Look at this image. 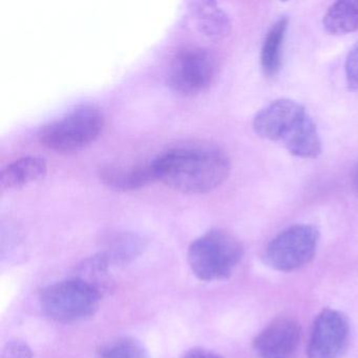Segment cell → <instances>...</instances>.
<instances>
[{
    "instance_id": "obj_1",
    "label": "cell",
    "mask_w": 358,
    "mask_h": 358,
    "mask_svg": "<svg viewBox=\"0 0 358 358\" xmlns=\"http://www.w3.org/2000/svg\"><path fill=\"white\" fill-rule=\"evenodd\" d=\"M157 180L186 194H205L229 177V157L211 144L176 148L154 160Z\"/></svg>"
},
{
    "instance_id": "obj_2",
    "label": "cell",
    "mask_w": 358,
    "mask_h": 358,
    "mask_svg": "<svg viewBox=\"0 0 358 358\" xmlns=\"http://www.w3.org/2000/svg\"><path fill=\"white\" fill-rule=\"evenodd\" d=\"M255 134L278 142L293 156L315 159L322 154L317 127L306 108L291 99H278L259 110L253 119Z\"/></svg>"
},
{
    "instance_id": "obj_3",
    "label": "cell",
    "mask_w": 358,
    "mask_h": 358,
    "mask_svg": "<svg viewBox=\"0 0 358 358\" xmlns=\"http://www.w3.org/2000/svg\"><path fill=\"white\" fill-rule=\"evenodd\" d=\"M244 255L241 241L224 229L209 230L190 244L187 262L201 280H226L234 273Z\"/></svg>"
},
{
    "instance_id": "obj_4",
    "label": "cell",
    "mask_w": 358,
    "mask_h": 358,
    "mask_svg": "<svg viewBox=\"0 0 358 358\" xmlns=\"http://www.w3.org/2000/svg\"><path fill=\"white\" fill-rule=\"evenodd\" d=\"M103 113L94 104H80L39 129L37 137L45 148L58 152H75L90 145L103 131Z\"/></svg>"
},
{
    "instance_id": "obj_5",
    "label": "cell",
    "mask_w": 358,
    "mask_h": 358,
    "mask_svg": "<svg viewBox=\"0 0 358 358\" xmlns=\"http://www.w3.org/2000/svg\"><path fill=\"white\" fill-rule=\"evenodd\" d=\"M103 295L76 276L45 287L41 293L43 313L54 322L72 324L92 317Z\"/></svg>"
},
{
    "instance_id": "obj_6",
    "label": "cell",
    "mask_w": 358,
    "mask_h": 358,
    "mask_svg": "<svg viewBox=\"0 0 358 358\" xmlns=\"http://www.w3.org/2000/svg\"><path fill=\"white\" fill-rule=\"evenodd\" d=\"M320 231L313 225L291 226L268 245L265 262L272 269L291 272L309 264L315 257Z\"/></svg>"
},
{
    "instance_id": "obj_7",
    "label": "cell",
    "mask_w": 358,
    "mask_h": 358,
    "mask_svg": "<svg viewBox=\"0 0 358 358\" xmlns=\"http://www.w3.org/2000/svg\"><path fill=\"white\" fill-rule=\"evenodd\" d=\"M217 73L215 55L206 48L186 47L171 59L169 85L182 95L194 96L210 87Z\"/></svg>"
},
{
    "instance_id": "obj_8",
    "label": "cell",
    "mask_w": 358,
    "mask_h": 358,
    "mask_svg": "<svg viewBox=\"0 0 358 358\" xmlns=\"http://www.w3.org/2000/svg\"><path fill=\"white\" fill-rule=\"evenodd\" d=\"M351 338L349 318L334 309L318 314L308 343L309 358H341L347 351Z\"/></svg>"
},
{
    "instance_id": "obj_9",
    "label": "cell",
    "mask_w": 358,
    "mask_h": 358,
    "mask_svg": "<svg viewBox=\"0 0 358 358\" xmlns=\"http://www.w3.org/2000/svg\"><path fill=\"white\" fill-rule=\"evenodd\" d=\"M301 339V326L291 318H280L266 327L253 341L257 358H292Z\"/></svg>"
},
{
    "instance_id": "obj_10",
    "label": "cell",
    "mask_w": 358,
    "mask_h": 358,
    "mask_svg": "<svg viewBox=\"0 0 358 358\" xmlns=\"http://www.w3.org/2000/svg\"><path fill=\"white\" fill-rule=\"evenodd\" d=\"M99 178L106 186L119 192L137 190L157 180L154 161L129 165H102Z\"/></svg>"
},
{
    "instance_id": "obj_11",
    "label": "cell",
    "mask_w": 358,
    "mask_h": 358,
    "mask_svg": "<svg viewBox=\"0 0 358 358\" xmlns=\"http://www.w3.org/2000/svg\"><path fill=\"white\" fill-rule=\"evenodd\" d=\"M190 15L198 30L208 38H225L231 31L228 14L213 0H194L188 5Z\"/></svg>"
},
{
    "instance_id": "obj_12",
    "label": "cell",
    "mask_w": 358,
    "mask_h": 358,
    "mask_svg": "<svg viewBox=\"0 0 358 358\" xmlns=\"http://www.w3.org/2000/svg\"><path fill=\"white\" fill-rule=\"evenodd\" d=\"M146 241L131 231L113 232L104 238L99 255L108 265L129 264L142 255Z\"/></svg>"
},
{
    "instance_id": "obj_13",
    "label": "cell",
    "mask_w": 358,
    "mask_h": 358,
    "mask_svg": "<svg viewBox=\"0 0 358 358\" xmlns=\"http://www.w3.org/2000/svg\"><path fill=\"white\" fill-rule=\"evenodd\" d=\"M48 171L45 159L27 156L17 159L3 169L0 173L1 190L20 189L43 179Z\"/></svg>"
},
{
    "instance_id": "obj_14",
    "label": "cell",
    "mask_w": 358,
    "mask_h": 358,
    "mask_svg": "<svg viewBox=\"0 0 358 358\" xmlns=\"http://www.w3.org/2000/svg\"><path fill=\"white\" fill-rule=\"evenodd\" d=\"M288 20L280 18L266 35L261 52V66L267 76L273 77L282 68V47L286 38Z\"/></svg>"
},
{
    "instance_id": "obj_15",
    "label": "cell",
    "mask_w": 358,
    "mask_h": 358,
    "mask_svg": "<svg viewBox=\"0 0 358 358\" xmlns=\"http://www.w3.org/2000/svg\"><path fill=\"white\" fill-rule=\"evenodd\" d=\"M327 32L345 35L358 30V0H343L333 3L322 18Z\"/></svg>"
},
{
    "instance_id": "obj_16",
    "label": "cell",
    "mask_w": 358,
    "mask_h": 358,
    "mask_svg": "<svg viewBox=\"0 0 358 358\" xmlns=\"http://www.w3.org/2000/svg\"><path fill=\"white\" fill-rule=\"evenodd\" d=\"M108 269H110V265L98 253V255L85 259L79 266L77 273L74 276L85 280V282L91 285L93 288L104 295L110 290V285H112Z\"/></svg>"
},
{
    "instance_id": "obj_17",
    "label": "cell",
    "mask_w": 358,
    "mask_h": 358,
    "mask_svg": "<svg viewBox=\"0 0 358 358\" xmlns=\"http://www.w3.org/2000/svg\"><path fill=\"white\" fill-rule=\"evenodd\" d=\"M98 358H150L141 343L133 337H118L98 349Z\"/></svg>"
},
{
    "instance_id": "obj_18",
    "label": "cell",
    "mask_w": 358,
    "mask_h": 358,
    "mask_svg": "<svg viewBox=\"0 0 358 358\" xmlns=\"http://www.w3.org/2000/svg\"><path fill=\"white\" fill-rule=\"evenodd\" d=\"M345 74L348 87L358 92V41L352 45L345 58Z\"/></svg>"
},
{
    "instance_id": "obj_19",
    "label": "cell",
    "mask_w": 358,
    "mask_h": 358,
    "mask_svg": "<svg viewBox=\"0 0 358 358\" xmlns=\"http://www.w3.org/2000/svg\"><path fill=\"white\" fill-rule=\"evenodd\" d=\"M33 352L28 343L22 341H9L3 348L1 358H32Z\"/></svg>"
},
{
    "instance_id": "obj_20",
    "label": "cell",
    "mask_w": 358,
    "mask_h": 358,
    "mask_svg": "<svg viewBox=\"0 0 358 358\" xmlns=\"http://www.w3.org/2000/svg\"><path fill=\"white\" fill-rule=\"evenodd\" d=\"M183 358H223L210 350L203 349V348H194L185 354Z\"/></svg>"
},
{
    "instance_id": "obj_21",
    "label": "cell",
    "mask_w": 358,
    "mask_h": 358,
    "mask_svg": "<svg viewBox=\"0 0 358 358\" xmlns=\"http://www.w3.org/2000/svg\"><path fill=\"white\" fill-rule=\"evenodd\" d=\"M352 185L356 194H358V163L354 167L353 173H352Z\"/></svg>"
}]
</instances>
